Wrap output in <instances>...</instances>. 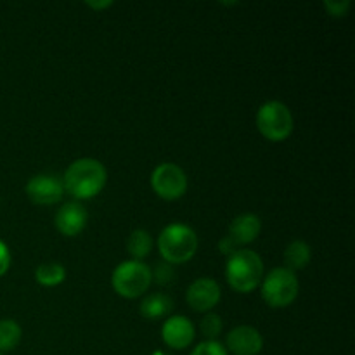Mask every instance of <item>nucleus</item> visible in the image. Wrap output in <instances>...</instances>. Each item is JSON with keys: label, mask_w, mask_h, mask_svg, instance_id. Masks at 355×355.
<instances>
[{"label": "nucleus", "mask_w": 355, "mask_h": 355, "mask_svg": "<svg viewBox=\"0 0 355 355\" xmlns=\"http://www.w3.org/2000/svg\"><path fill=\"white\" fill-rule=\"evenodd\" d=\"M64 189L76 200H90L104 189L107 172L101 162L94 158H82L73 162L64 173Z\"/></svg>", "instance_id": "obj_1"}, {"label": "nucleus", "mask_w": 355, "mask_h": 355, "mask_svg": "<svg viewBox=\"0 0 355 355\" xmlns=\"http://www.w3.org/2000/svg\"><path fill=\"white\" fill-rule=\"evenodd\" d=\"M225 277L234 291L252 293L263 277L262 259L252 250H236L227 259Z\"/></svg>", "instance_id": "obj_2"}, {"label": "nucleus", "mask_w": 355, "mask_h": 355, "mask_svg": "<svg viewBox=\"0 0 355 355\" xmlns=\"http://www.w3.org/2000/svg\"><path fill=\"white\" fill-rule=\"evenodd\" d=\"M159 255L166 263H184L194 257L198 250V236L189 225L170 224L158 238Z\"/></svg>", "instance_id": "obj_3"}, {"label": "nucleus", "mask_w": 355, "mask_h": 355, "mask_svg": "<svg viewBox=\"0 0 355 355\" xmlns=\"http://www.w3.org/2000/svg\"><path fill=\"white\" fill-rule=\"evenodd\" d=\"M153 270L139 260H127L114 269L111 283L114 291L123 298H137L148 291L153 283Z\"/></svg>", "instance_id": "obj_4"}, {"label": "nucleus", "mask_w": 355, "mask_h": 355, "mask_svg": "<svg viewBox=\"0 0 355 355\" xmlns=\"http://www.w3.org/2000/svg\"><path fill=\"white\" fill-rule=\"evenodd\" d=\"M300 291L295 272L288 270L286 267H277L270 270L266 276L262 284V297L270 307L283 309L293 304Z\"/></svg>", "instance_id": "obj_5"}, {"label": "nucleus", "mask_w": 355, "mask_h": 355, "mask_svg": "<svg viewBox=\"0 0 355 355\" xmlns=\"http://www.w3.org/2000/svg\"><path fill=\"white\" fill-rule=\"evenodd\" d=\"M257 127L269 141H284L293 132V116L290 107L279 101H269L257 113Z\"/></svg>", "instance_id": "obj_6"}, {"label": "nucleus", "mask_w": 355, "mask_h": 355, "mask_svg": "<svg viewBox=\"0 0 355 355\" xmlns=\"http://www.w3.org/2000/svg\"><path fill=\"white\" fill-rule=\"evenodd\" d=\"M151 186L159 198L166 201L179 200L187 191V177L175 163H162L151 175Z\"/></svg>", "instance_id": "obj_7"}, {"label": "nucleus", "mask_w": 355, "mask_h": 355, "mask_svg": "<svg viewBox=\"0 0 355 355\" xmlns=\"http://www.w3.org/2000/svg\"><path fill=\"white\" fill-rule=\"evenodd\" d=\"M64 186L62 180L55 175H35L26 184V196L35 205L49 207L62 200Z\"/></svg>", "instance_id": "obj_8"}, {"label": "nucleus", "mask_w": 355, "mask_h": 355, "mask_svg": "<svg viewBox=\"0 0 355 355\" xmlns=\"http://www.w3.org/2000/svg\"><path fill=\"white\" fill-rule=\"evenodd\" d=\"M186 298L196 312H208L220 300V286L210 277H200L187 288Z\"/></svg>", "instance_id": "obj_9"}, {"label": "nucleus", "mask_w": 355, "mask_h": 355, "mask_svg": "<svg viewBox=\"0 0 355 355\" xmlns=\"http://www.w3.org/2000/svg\"><path fill=\"white\" fill-rule=\"evenodd\" d=\"M225 350L234 355H259L262 352L263 338L253 326H238L225 338Z\"/></svg>", "instance_id": "obj_10"}, {"label": "nucleus", "mask_w": 355, "mask_h": 355, "mask_svg": "<svg viewBox=\"0 0 355 355\" xmlns=\"http://www.w3.org/2000/svg\"><path fill=\"white\" fill-rule=\"evenodd\" d=\"M194 326L184 315H173L165 321L162 328V338L170 349L184 350L189 347L194 340Z\"/></svg>", "instance_id": "obj_11"}, {"label": "nucleus", "mask_w": 355, "mask_h": 355, "mask_svg": "<svg viewBox=\"0 0 355 355\" xmlns=\"http://www.w3.org/2000/svg\"><path fill=\"white\" fill-rule=\"evenodd\" d=\"M87 218L89 215H87L85 207L80 203H66L55 214V227L61 234L73 238L85 229Z\"/></svg>", "instance_id": "obj_12"}, {"label": "nucleus", "mask_w": 355, "mask_h": 355, "mask_svg": "<svg viewBox=\"0 0 355 355\" xmlns=\"http://www.w3.org/2000/svg\"><path fill=\"white\" fill-rule=\"evenodd\" d=\"M262 229V222L257 215L253 214H243L236 217L231 222L229 227V238L236 243V245H248V243L255 241Z\"/></svg>", "instance_id": "obj_13"}, {"label": "nucleus", "mask_w": 355, "mask_h": 355, "mask_svg": "<svg viewBox=\"0 0 355 355\" xmlns=\"http://www.w3.org/2000/svg\"><path fill=\"white\" fill-rule=\"evenodd\" d=\"M172 305H173L172 300H170L166 295L153 293L142 300L139 311H141V315L144 319H151V321H155V319L168 315L170 312H172Z\"/></svg>", "instance_id": "obj_14"}, {"label": "nucleus", "mask_w": 355, "mask_h": 355, "mask_svg": "<svg viewBox=\"0 0 355 355\" xmlns=\"http://www.w3.org/2000/svg\"><path fill=\"white\" fill-rule=\"evenodd\" d=\"M311 246L307 245L305 241H300V239H297V241L290 243V246L286 248V252H284V263H286V269L288 270H302L305 269V267L309 266V262H311Z\"/></svg>", "instance_id": "obj_15"}, {"label": "nucleus", "mask_w": 355, "mask_h": 355, "mask_svg": "<svg viewBox=\"0 0 355 355\" xmlns=\"http://www.w3.org/2000/svg\"><path fill=\"white\" fill-rule=\"evenodd\" d=\"M21 326L12 319H2L0 321V354L10 352L16 349L21 342Z\"/></svg>", "instance_id": "obj_16"}, {"label": "nucleus", "mask_w": 355, "mask_h": 355, "mask_svg": "<svg viewBox=\"0 0 355 355\" xmlns=\"http://www.w3.org/2000/svg\"><path fill=\"white\" fill-rule=\"evenodd\" d=\"M127 250L128 253L134 257V260H139V262H141V260L144 259V257H148L153 250L151 234H149L148 231H144V229L134 231L127 241Z\"/></svg>", "instance_id": "obj_17"}, {"label": "nucleus", "mask_w": 355, "mask_h": 355, "mask_svg": "<svg viewBox=\"0 0 355 355\" xmlns=\"http://www.w3.org/2000/svg\"><path fill=\"white\" fill-rule=\"evenodd\" d=\"M66 270L61 263H42L35 270V279L42 284V286H58L64 281Z\"/></svg>", "instance_id": "obj_18"}, {"label": "nucleus", "mask_w": 355, "mask_h": 355, "mask_svg": "<svg viewBox=\"0 0 355 355\" xmlns=\"http://www.w3.org/2000/svg\"><path fill=\"white\" fill-rule=\"evenodd\" d=\"M222 328H224V324H222L220 315L217 314L205 315L203 321H201V333H203L208 340L217 338L222 333Z\"/></svg>", "instance_id": "obj_19"}, {"label": "nucleus", "mask_w": 355, "mask_h": 355, "mask_svg": "<svg viewBox=\"0 0 355 355\" xmlns=\"http://www.w3.org/2000/svg\"><path fill=\"white\" fill-rule=\"evenodd\" d=\"M191 355H229L225 347L218 343L217 340H208V342L200 343Z\"/></svg>", "instance_id": "obj_20"}, {"label": "nucleus", "mask_w": 355, "mask_h": 355, "mask_svg": "<svg viewBox=\"0 0 355 355\" xmlns=\"http://www.w3.org/2000/svg\"><path fill=\"white\" fill-rule=\"evenodd\" d=\"M322 6H324V9L328 10L329 16L342 17L349 12L350 0H324Z\"/></svg>", "instance_id": "obj_21"}, {"label": "nucleus", "mask_w": 355, "mask_h": 355, "mask_svg": "<svg viewBox=\"0 0 355 355\" xmlns=\"http://www.w3.org/2000/svg\"><path fill=\"white\" fill-rule=\"evenodd\" d=\"M151 276H153V281H155L156 284H168L170 281H173L172 266L166 262L158 263L155 269V272H151Z\"/></svg>", "instance_id": "obj_22"}, {"label": "nucleus", "mask_w": 355, "mask_h": 355, "mask_svg": "<svg viewBox=\"0 0 355 355\" xmlns=\"http://www.w3.org/2000/svg\"><path fill=\"white\" fill-rule=\"evenodd\" d=\"M9 267H10L9 248H7L6 243L0 241V277H2L7 270H9Z\"/></svg>", "instance_id": "obj_23"}, {"label": "nucleus", "mask_w": 355, "mask_h": 355, "mask_svg": "<svg viewBox=\"0 0 355 355\" xmlns=\"http://www.w3.org/2000/svg\"><path fill=\"white\" fill-rule=\"evenodd\" d=\"M218 246H220V252L225 253V255H231V253H234L236 250H238V245H236L229 236H225V238L218 243Z\"/></svg>", "instance_id": "obj_24"}, {"label": "nucleus", "mask_w": 355, "mask_h": 355, "mask_svg": "<svg viewBox=\"0 0 355 355\" xmlns=\"http://www.w3.org/2000/svg\"><path fill=\"white\" fill-rule=\"evenodd\" d=\"M87 6L92 7V9H103V7L113 6V2H87Z\"/></svg>", "instance_id": "obj_25"}, {"label": "nucleus", "mask_w": 355, "mask_h": 355, "mask_svg": "<svg viewBox=\"0 0 355 355\" xmlns=\"http://www.w3.org/2000/svg\"><path fill=\"white\" fill-rule=\"evenodd\" d=\"M155 355H162V354H155Z\"/></svg>", "instance_id": "obj_26"}, {"label": "nucleus", "mask_w": 355, "mask_h": 355, "mask_svg": "<svg viewBox=\"0 0 355 355\" xmlns=\"http://www.w3.org/2000/svg\"><path fill=\"white\" fill-rule=\"evenodd\" d=\"M0 355H2V354H0Z\"/></svg>", "instance_id": "obj_27"}]
</instances>
